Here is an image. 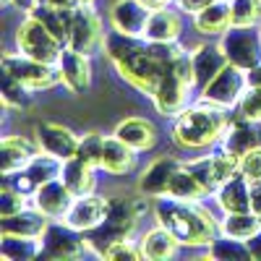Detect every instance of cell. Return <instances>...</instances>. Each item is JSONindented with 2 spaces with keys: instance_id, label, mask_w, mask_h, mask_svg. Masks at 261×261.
<instances>
[{
  "instance_id": "obj_1",
  "label": "cell",
  "mask_w": 261,
  "mask_h": 261,
  "mask_svg": "<svg viewBox=\"0 0 261 261\" xmlns=\"http://www.w3.org/2000/svg\"><path fill=\"white\" fill-rule=\"evenodd\" d=\"M102 50L113 60V65L118 68L123 81H128L134 89H139L146 97L154 94L162 73L167 71V65L160 63V58L151 53V42L146 37L123 34L115 29L105 37Z\"/></svg>"
},
{
  "instance_id": "obj_2",
  "label": "cell",
  "mask_w": 261,
  "mask_h": 261,
  "mask_svg": "<svg viewBox=\"0 0 261 261\" xmlns=\"http://www.w3.org/2000/svg\"><path fill=\"white\" fill-rule=\"evenodd\" d=\"M157 225L167 227L180 241V246H209L220 235V222L212 217L209 209H204L199 201L175 199V196H160L154 204Z\"/></svg>"
},
{
  "instance_id": "obj_3",
  "label": "cell",
  "mask_w": 261,
  "mask_h": 261,
  "mask_svg": "<svg viewBox=\"0 0 261 261\" xmlns=\"http://www.w3.org/2000/svg\"><path fill=\"white\" fill-rule=\"evenodd\" d=\"M230 128V110L206 102L188 105L172 120V141L180 149H209L220 144Z\"/></svg>"
},
{
  "instance_id": "obj_4",
  "label": "cell",
  "mask_w": 261,
  "mask_h": 261,
  "mask_svg": "<svg viewBox=\"0 0 261 261\" xmlns=\"http://www.w3.org/2000/svg\"><path fill=\"white\" fill-rule=\"evenodd\" d=\"M144 212H146V201L141 199H107V214H105L102 225L86 232L89 251L99 256L110 243L130 238Z\"/></svg>"
},
{
  "instance_id": "obj_5",
  "label": "cell",
  "mask_w": 261,
  "mask_h": 261,
  "mask_svg": "<svg viewBox=\"0 0 261 261\" xmlns=\"http://www.w3.org/2000/svg\"><path fill=\"white\" fill-rule=\"evenodd\" d=\"M193 86H196L193 63H191V53L186 50L175 63L167 65V71L162 73L154 94H151V102H154L157 113L165 118H175L180 110L188 107V97H191Z\"/></svg>"
},
{
  "instance_id": "obj_6",
  "label": "cell",
  "mask_w": 261,
  "mask_h": 261,
  "mask_svg": "<svg viewBox=\"0 0 261 261\" xmlns=\"http://www.w3.org/2000/svg\"><path fill=\"white\" fill-rule=\"evenodd\" d=\"M16 45L24 55L37 58L42 63H53V65H58L60 53L65 50L63 42L32 13H27V18L21 21L18 29H16Z\"/></svg>"
},
{
  "instance_id": "obj_7",
  "label": "cell",
  "mask_w": 261,
  "mask_h": 261,
  "mask_svg": "<svg viewBox=\"0 0 261 261\" xmlns=\"http://www.w3.org/2000/svg\"><path fill=\"white\" fill-rule=\"evenodd\" d=\"M246 89H248V71L227 63L209 84H204L199 89V102L222 107V110H235Z\"/></svg>"
},
{
  "instance_id": "obj_8",
  "label": "cell",
  "mask_w": 261,
  "mask_h": 261,
  "mask_svg": "<svg viewBox=\"0 0 261 261\" xmlns=\"http://www.w3.org/2000/svg\"><path fill=\"white\" fill-rule=\"evenodd\" d=\"M3 71L18 79L24 86H29L32 92L53 89L55 84H60V71L53 63H42L37 58H29L24 53H6L3 55Z\"/></svg>"
},
{
  "instance_id": "obj_9",
  "label": "cell",
  "mask_w": 261,
  "mask_h": 261,
  "mask_svg": "<svg viewBox=\"0 0 261 261\" xmlns=\"http://www.w3.org/2000/svg\"><path fill=\"white\" fill-rule=\"evenodd\" d=\"M89 251L86 243V232L71 227L65 220L50 222V227L42 235V256L39 258H58V261H68L79 258Z\"/></svg>"
},
{
  "instance_id": "obj_10",
  "label": "cell",
  "mask_w": 261,
  "mask_h": 261,
  "mask_svg": "<svg viewBox=\"0 0 261 261\" xmlns=\"http://www.w3.org/2000/svg\"><path fill=\"white\" fill-rule=\"evenodd\" d=\"M220 45L227 55V63L243 71H251L261 63V29L256 27H230Z\"/></svg>"
},
{
  "instance_id": "obj_11",
  "label": "cell",
  "mask_w": 261,
  "mask_h": 261,
  "mask_svg": "<svg viewBox=\"0 0 261 261\" xmlns=\"http://www.w3.org/2000/svg\"><path fill=\"white\" fill-rule=\"evenodd\" d=\"M105 32H102V18L94 11V3H81L73 11V24H71V37L65 47H73L79 53L94 55L97 50L105 47Z\"/></svg>"
},
{
  "instance_id": "obj_12",
  "label": "cell",
  "mask_w": 261,
  "mask_h": 261,
  "mask_svg": "<svg viewBox=\"0 0 261 261\" xmlns=\"http://www.w3.org/2000/svg\"><path fill=\"white\" fill-rule=\"evenodd\" d=\"M186 167L201 180V186H204L209 193H214L225 180H230L235 172H238V157H232L227 149L220 146L217 151H212V154H206V157H201V160L186 162Z\"/></svg>"
},
{
  "instance_id": "obj_13",
  "label": "cell",
  "mask_w": 261,
  "mask_h": 261,
  "mask_svg": "<svg viewBox=\"0 0 261 261\" xmlns=\"http://www.w3.org/2000/svg\"><path fill=\"white\" fill-rule=\"evenodd\" d=\"M34 141L39 144L42 151L58 157V160H71L79 154V144H81V136L73 134L68 125H60V123H50V120H42L37 128H34Z\"/></svg>"
},
{
  "instance_id": "obj_14",
  "label": "cell",
  "mask_w": 261,
  "mask_h": 261,
  "mask_svg": "<svg viewBox=\"0 0 261 261\" xmlns=\"http://www.w3.org/2000/svg\"><path fill=\"white\" fill-rule=\"evenodd\" d=\"M180 167H183V160L172 157V154H160L139 175V183H136L139 193L146 196V199H160V196H167L170 186H172V178L178 175Z\"/></svg>"
},
{
  "instance_id": "obj_15",
  "label": "cell",
  "mask_w": 261,
  "mask_h": 261,
  "mask_svg": "<svg viewBox=\"0 0 261 261\" xmlns=\"http://www.w3.org/2000/svg\"><path fill=\"white\" fill-rule=\"evenodd\" d=\"M58 71H60V84L65 89L81 94L92 86V55L65 47L58 60Z\"/></svg>"
},
{
  "instance_id": "obj_16",
  "label": "cell",
  "mask_w": 261,
  "mask_h": 261,
  "mask_svg": "<svg viewBox=\"0 0 261 261\" xmlns=\"http://www.w3.org/2000/svg\"><path fill=\"white\" fill-rule=\"evenodd\" d=\"M73 201H76L73 191L65 186L60 178L39 186L34 191V196H32V204L39 212H45L50 220H65V214H68V209L73 206Z\"/></svg>"
},
{
  "instance_id": "obj_17",
  "label": "cell",
  "mask_w": 261,
  "mask_h": 261,
  "mask_svg": "<svg viewBox=\"0 0 261 261\" xmlns=\"http://www.w3.org/2000/svg\"><path fill=\"white\" fill-rule=\"evenodd\" d=\"M149 16H151V11L141 0H115L110 6V24H113V29H118L123 34L144 37Z\"/></svg>"
},
{
  "instance_id": "obj_18",
  "label": "cell",
  "mask_w": 261,
  "mask_h": 261,
  "mask_svg": "<svg viewBox=\"0 0 261 261\" xmlns=\"http://www.w3.org/2000/svg\"><path fill=\"white\" fill-rule=\"evenodd\" d=\"M105 214H107V199L105 196L86 193V196H76L73 206L65 214V222L76 230H81V232H89L97 225H102Z\"/></svg>"
},
{
  "instance_id": "obj_19",
  "label": "cell",
  "mask_w": 261,
  "mask_h": 261,
  "mask_svg": "<svg viewBox=\"0 0 261 261\" xmlns=\"http://www.w3.org/2000/svg\"><path fill=\"white\" fill-rule=\"evenodd\" d=\"M191 63H193L196 89H201L204 84H209L227 65V55L220 42H204V45H199L191 53Z\"/></svg>"
},
{
  "instance_id": "obj_20",
  "label": "cell",
  "mask_w": 261,
  "mask_h": 261,
  "mask_svg": "<svg viewBox=\"0 0 261 261\" xmlns=\"http://www.w3.org/2000/svg\"><path fill=\"white\" fill-rule=\"evenodd\" d=\"M258 144H261V123H251V120H243L238 115H230V128L225 130L220 146L227 149L232 157L241 160L248 149H253Z\"/></svg>"
},
{
  "instance_id": "obj_21",
  "label": "cell",
  "mask_w": 261,
  "mask_h": 261,
  "mask_svg": "<svg viewBox=\"0 0 261 261\" xmlns=\"http://www.w3.org/2000/svg\"><path fill=\"white\" fill-rule=\"evenodd\" d=\"M39 144L34 146L29 139L24 136H3L0 141V172L3 175H13V172L24 170L37 154H39Z\"/></svg>"
},
{
  "instance_id": "obj_22",
  "label": "cell",
  "mask_w": 261,
  "mask_h": 261,
  "mask_svg": "<svg viewBox=\"0 0 261 261\" xmlns=\"http://www.w3.org/2000/svg\"><path fill=\"white\" fill-rule=\"evenodd\" d=\"M120 141H125L130 149H136V151H149V149H154L157 141H160V130L157 125L146 120V118H125L118 123L115 128V134Z\"/></svg>"
},
{
  "instance_id": "obj_23",
  "label": "cell",
  "mask_w": 261,
  "mask_h": 261,
  "mask_svg": "<svg viewBox=\"0 0 261 261\" xmlns=\"http://www.w3.org/2000/svg\"><path fill=\"white\" fill-rule=\"evenodd\" d=\"M50 217L45 212H39L34 204L21 209L11 217H0V232H11V235H32V238H42L45 230L50 227Z\"/></svg>"
},
{
  "instance_id": "obj_24",
  "label": "cell",
  "mask_w": 261,
  "mask_h": 261,
  "mask_svg": "<svg viewBox=\"0 0 261 261\" xmlns=\"http://www.w3.org/2000/svg\"><path fill=\"white\" fill-rule=\"evenodd\" d=\"M183 32V11L180 8H160L151 11L144 37L151 42H178Z\"/></svg>"
},
{
  "instance_id": "obj_25",
  "label": "cell",
  "mask_w": 261,
  "mask_h": 261,
  "mask_svg": "<svg viewBox=\"0 0 261 261\" xmlns=\"http://www.w3.org/2000/svg\"><path fill=\"white\" fill-rule=\"evenodd\" d=\"M214 199L225 214L230 212H248L251 209V180L243 172H235L230 180H225L214 191Z\"/></svg>"
},
{
  "instance_id": "obj_26",
  "label": "cell",
  "mask_w": 261,
  "mask_h": 261,
  "mask_svg": "<svg viewBox=\"0 0 261 261\" xmlns=\"http://www.w3.org/2000/svg\"><path fill=\"white\" fill-rule=\"evenodd\" d=\"M136 154H139V151L130 149L118 136H105L99 170L110 172V175H128V172H134V167H136Z\"/></svg>"
},
{
  "instance_id": "obj_27",
  "label": "cell",
  "mask_w": 261,
  "mask_h": 261,
  "mask_svg": "<svg viewBox=\"0 0 261 261\" xmlns=\"http://www.w3.org/2000/svg\"><path fill=\"white\" fill-rule=\"evenodd\" d=\"M193 27L196 32H201L206 37L225 34L232 27V11H230V0H214L212 6L199 11L193 16Z\"/></svg>"
},
{
  "instance_id": "obj_28",
  "label": "cell",
  "mask_w": 261,
  "mask_h": 261,
  "mask_svg": "<svg viewBox=\"0 0 261 261\" xmlns=\"http://www.w3.org/2000/svg\"><path fill=\"white\" fill-rule=\"evenodd\" d=\"M139 246L144 251V258H149V261H165V258H172L178 253L180 241L167 227L157 225V227H151V230H146L141 235Z\"/></svg>"
},
{
  "instance_id": "obj_29",
  "label": "cell",
  "mask_w": 261,
  "mask_h": 261,
  "mask_svg": "<svg viewBox=\"0 0 261 261\" xmlns=\"http://www.w3.org/2000/svg\"><path fill=\"white\" fill-rule=\"evenodd\" d=\"M42 256V238L0 232V258L6 261H34Z\"/></svg>"
},
{
  "instance_id": "obj_30",
  "label": "cell",
  "mask_w": 261,
  "mask_h": 261,
  "mask_svg": "<svg viewBox=\"0 0 261 261\" xmlns=\"http://www.w3.org/2000/svg\"><path fill=\"white\" fill-rule=\"evenodd\" d=\"M94 170L92 165H86L81 157H71L63 162V172H60V180L73 191V196H86V193H94Z\"/></svg>"
},
{
  "instance_id": "obj_31",
  "label": "cell",
  "mask_w": 261,
  "mask_h": 261,
  "mask_svg": "<svg viewBox=\"0 0 261 261\" xmlns=\"http://www.w3.org/2000/svg\"><path fill=\"white\" fill-rule=\"evenodd\" d=\"M76 11V8H73ZM73 11L68 8H55V6H47V3H39L37 8H32L29 13L34 18H39L63 45H68V37H71V24H73Z\"/></svg>"
},
{
  "instance_id": "obj_32",
  "label": "cell",
  "mask_w": 261,
  "mask_h": 261,
  "mask_svg": "<svg viewBox=\"0 0 261 261\" xmlns=\"http://www.w3.org/2000/svg\"><path fill=\"white\" fill-rule=\"evenodd\" d=\"M261 230V217L248 209V212H230L220 220V232L222 235H230V238H238V241H248L253 232Z\"/></svg>"
},
{
  "instance_id": "obj_33",
  "label": "cell",
  "mask_w": 261,
  "mask_h": 261,
  "mask_svg": "<svg viewBox=\"0 0 261 261\" xmlns=\"http://www.w3.org/2000/svg\"><path fill=\"white\" fill-rule=\"evenodd\" d=\"M206 248H209V256L217 258V261H251L253 258L246 241H238V238H230V235H222V232L217 235Z\"/></svg>"
},
{
  "instance_id": "obj_34",
  "label": "cell",
  "mask_w": 261,
  "mask_h": 261,
  "mask_svg": "<svg viewBox=\"0 0 261 261\" xmlns=\"http://www.w3.org/2000/svg\"><path fill=\"white\" fill-rule=\"evenodd\" d=\"M170 196H175V199H188V201H201L204 196H209V191L201 186V180L193 175V172L186 167L178 170V175L172 178V186H170Z\"/></svg>"
},
{
  "instance_id": "obj_35",
  "label": "cell",
  "mask_w": 261,
  "mask_h": 261,
  "mask_svg": "<svg viewBox=\"0 0 261 261\" xmlns=\"http://www.w3.org/2000/svg\"><path fill=\"white\" fill-rule=\"evenodd\" d=\"M32 97L34 92L29 86H24L18 79L3 71V105L8 110H27V107H32Z\"/></svg>"
},
{
  "instance_id": "obj_36",
  "label": "cell",
  "mask_w": 261,
  "mask_h": 261,
  "mask_svg": "<svg viewBox=\"0 0 261 261\" xmlns=\"http://www.w3.org/2000/svg\"><path fill=\"white\" fill-rule=\"evenodd\" d=\"M232 27H258L261 24V0H230Z\"/></svg>"
},
{
  "instance_id": "obj_37",
  "label": "cell",
  "mask_w": 261,
  "mask_h": 261,
  "mask_svg": "<svg viewBox=\"0 0 261 261\" xmlns=\"http://www.w3.org/2000/svg\"><path fill=\"white\" fill-rule=\"evenodd\" d=\"M27 206H32V196L16 191L11 183L3 180V188H0V217H11Z\"/></svg>"
},
{
  "instance_id": "obj_38",
  "label": "cell",
  "mask_w": 261,
  "mask_h": 261,
  "mask_svg": "<svg viewBox=\"0 0 261 261\" xmlns=\"http://www.w3.org/2000/svg\"><path fill=\"white\" fill-rule=\"evenodd\" d=\"M102 149H105V136L92 130V134H84L81 136V144H79V154L86 165H92L99 170V162H102Z\"/></svg>"
},
{
  "instance_id": "obj_39",
  "label": "cell",
  "mask_w": 261,
  "mask_h": 261,
  "mask_svg": "<svg viewBox=\"0 0 261 261\" xmlns=\"http://www.w3.org/2000/svg\"><path fill=\"white\" fill-rule=\"evenodd\" d=\"M235 115L243 120H251V123H261V89L258 86L248 84L246 94L241 97V102L235 107Z\"/></svg>"
},
{
  "instance_id": "obj_40",
  "label": "cell",
  "mask_w": 261,
  "mask_h": 261,
  "mask_svg": "<svg viewBox=\"0 0 261 261\" xmlns=\"http://www.w3.org/2000/svg\"><path fill=\"white\" fill-rule=\"evenodd\" d=\"M99 256L102 258H113V261H139V258H144V251H141V246L136 241L123 238V241L110 243Z\"/></svg>"
},
{
  "instance_id": "obj_41",
  "label": "cell",
  "mask_w": 261,
  "mask_h": 261,
  "mask_svg": "<svg viewBox=\"0 0 261 261\" xmlns=\"http://www.w3.org/2000/svg\"><path fill=\"white\" fill-rule=\"evenodd\" d=\"M238 172H243V175L253 183V180H261V144L248 149L246 154L238 160Z\"/></svg>"
},
{
  "instance_id": "obj_42",
  "label": "cell",
  "mask_w": 261,
  "mask_h": 261,
  "mask_svg": "<svg viewBox=\"0 0 261 261\" xmlns=\"http://www.w3.org/2000/svg\"><path fill=\"white\" fill-rule=\"evenodd\" d=\"M214 0H175V8H180L188 16H196L199 11H204L206 6H212Z\"/></svg>"
},
{
  "instance_id": "obj_43",
  "label": "cell",
  "mask_w": 261,
  "mask_h": 261,
  "mask_svg": "<svg viewBox=\"0 0 261 261\" xmlns=\"http://www.w3.org/2000/svg\"><path fill=\"white\" fill-rule=\"evenodd\" d=\"M251 209L261 217V180L251 183Z\"/></svg>"
},
{
  "instance_id": "obj_44",
  "label": "cell",
  "mask_w": 261,
  "mask_h": 261,
  "mask_svg": "<svg viewBox=\"0 0 261 261\" xmlns=\"http://www.w3.org/2000/svg\"><path fill=\"white\" fill-rule=\"evenodd\" d=\"M246 243H248V251H251L253 261H261V230H258V232H253Z\"/></svg>"
},
{
  "instance_id": "obj_45",
  "label": "cell",
  "mask_w": 261,
  "mask_h": 261,
  "mask_svg": "<svg viewBox=\"0 0 261 261\" xmlns=\"http://www.w3.org/2000/svg\"><path fill=\"white\" fill-rule=\"evenodd\" d=\"M42 3L55 6V8H68V11H73V8L81 6V0H42Z\"/></svg>"
},
{
  "instance_id": "obj_46",
  "label": "cell",
  "mask_w": 261,
  "mask_h": 261,
  "mask_svg": "<svg viewBox=\"0 0 261 261\" xmlns=\"http://www.w3.org/2000/svg\"><path fill=\"white\" fill-rule=\"evenodd\" d=\"M141 3H144L149 11H160V8H167V6H172L175 0H141Z\"/></svg>"
},
{
  "instance_id": "obj_47",
  "label": "cell",
  "mask_w": 261,
  "mask_h": 261,
  "mask_svg": "<svg viewBox=\"0 0 261 261\" xmlns=\"http://www.w3.org/2000/svg\"><path fill=\"white\" fill-rule=\"evenodd\" d=\"M248 84H251V86H258V89H261V63L256 65V68L248 71Z\"/></svg>"
},
{
  "instance_id": "obj_48",
  "label": "cell",
  "mask_w": 261,
  "mask_h": 261,
  "mask_svg": "<svg viewBox=\"0 0 261 261\" xmlns=\"http://www.w3.org/2000/svg\"><path fill=\"white\" fill-rule=\"evenodd\" d=\"M39 3H42V0H13V6L21 8V11H27V13H29L32 8H37Z\"/></svg>"
},
{
  "instance_id": "obj_49",
  "label": "cell",
  "mask_w": 261,
  "mask_h": 261,
  "mask_svg": "<svg viewBox=\"0 0 261 261\" xmlns=\"http://www.w3.org/2000/svg\"><path fill=\"white\" fill-rule=\"evenodd\" d=\"M3 6H13V0H3Z\"/></svg>"
},
{
  "instance_id": "obj_50",
  "label": "cell",
  "mask_w": 261,
  "mask_h": 261,
  "mask_svg": "<svg viewBox=\"0 0 261 261\" xmlns=\"http://www.w3.org/2000/svg\"><path fill=\"white\" fill-rule=\"evenodd\" d=\"M81 3H94V0H81Z\"/></svg>"
}]
</instances>
